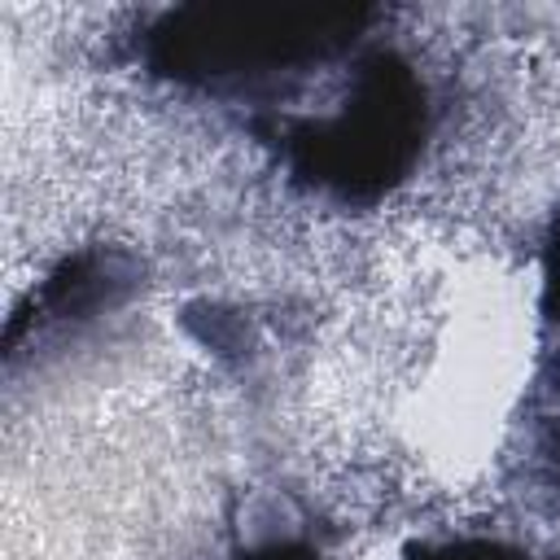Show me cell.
Masks as SVG:
<instances>
[{"mask_svg": "<svg viewBox=\"0 0 560 560\" xmlns=\"http://www.w3.org/2000/svg\"><path fill=\"white\" fill-rule=\"evenodd\" d=\"M249 560H306V556H293V551H262V556H249Z\"/></svg>", "mask_w": 560, "mask_h": 560, "instance_id": "6da1fadb", "label": "cell"}]
</instances>
